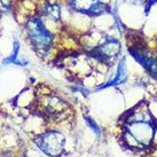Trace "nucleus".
I'll use <instances>...</instances> for the list:
<instances>
[{
	"label": "nucleus",
	"mask_w": 157,
	"mask_h": 157,
	"mask_svg": "<svg viewBox=\"0 0 157 157\" xmlns=\"http://www.w3.org/2000/svg\"><path fill=\"white\" fill-rule=\"evenodd\" d=\"M144 67L147 69L149 74L157 78V56H148Z\"/></svg>",
	"instance_id": "9"
},
{
	"label": "nucleus",
	"mask_w": 157,
	"mask_h": 157,
	"mask_svg": "<svg viewBox=\"0 0 157 157\" xmlns=\"http://www.w3.org/2000/svg\"><path fill=\"white\" fill-rule=\"evenodd\" d=\"M127 78V71H126V67H125V61L122 60L121 63L118 64L117 68V72H116V77L110 80L108 84L105 85H101L100 87L98 90H101V88H105V87H109V86H115V85H119V84H123Z\"/></svg>",
	"instance_id": "8"
},
{
	"label": "nucleus",
	"mask_w": 157,
	"mask_h": 157,
	"mask_svg": "<svg viewBox=\"0 0 157 157\" xmlns=\"http://www.w3.org/2000/svg\"><path fill=\"white\" fill-rule=\"evenodd\" d=\"M26 32L32 45L38 52H46L51 46L53 37L45 29L44 24L39 18H30L26 22Z\"/></svg>",
	"instance_id": "3"
},
{
	"label": "nucleus",
	"mask_w": 157,
	"mask_h": 157,
	"mask_svg": "<svg viewBox=\"0 0 157 157\" xmlns=\"http://www.w3.org/2000/svg\"><path fill=\"white\" fill-rule=\"evenodd\" d=\"M126 119L125 123L131 122H150L153 123V117L149 113L148 107L142 103V105L135 107L134 109H132L130 113H126Z\"/></svg>",
	"instance_id": "7"
},
{
	"label": "nucleus",
	"mask_w": 157,
	"mask_h": 157,
	"mask_svg": "<svg viewBox=\"0 0 157 157\" xmlns=\"http://www.w3.org/2000/svg\"><path fill=\"white\" fill-rule=\"evenodd\" d=\"M127 2H131V4H135V5H141L144 4L146 0H125Z\"/></svg>",
	"instance_id": "14"
},
{
	"label": "nucleus",
	"mask_w": 157,
	"mask_h": 157,
	"mask_svg": "<svg viewBox=\"0 0 157 157\" xmlns=\"http://www.w3.org/2000/svg\"><path fill=\"white\" fill-rule=\"evenodd\" d=\"M45 14L54 21L60 20V8L56 5H47L45 8Z\"/></svg>",
	"instance_id": "10"
},
{
	"label": "nucleus",
	"mask_w": 157,
	"mask_h": 157,
	"mask_svg": "<svg viewBox=\"0 0 157 157\" xmlns=\"http://www.w3.org/2000/svg\"><path fill=\"white\" fill-rule=\"evenodd\" d=\"M121 53V43L115 38H108L105 43H102L100 46L94 48L93 54L94 56L99 57L100 60L107 61L113 60Z\"/></svg>",
	"instance_id": "6"
},
{
	"label": "nucleus",
	"mask_w": 157,
	"mask_h": 157,
	"mask_svg": "<svg viewBox=\"0 0 157 157\" xmlns=\"http://www.w3.org/2000/svg\"><path fill=\"white\" fill-rule=\"evenodd\" d=\"M155 134L154 124L150 122H131L125 123V136L131 138L141 146H150Z\"/></svg>",
	"instance_id": "2"
},
{
	"label": "nucleus",
	"mask_w": 157,
	"mask_h": 157,
	"mask_svg": "<svg viewBox=\"0 0 157 157\" xmlns=\"http://www.w3.org/2000/svg\"><path fill=\"white\" fill-rule=\"evenodd\" d=\"M86 122H87V124L90 125V127H91L93 131L95 132L96 134H100V128H99V126L96 125V123L92 119V118L90 117H86Z\"/></svg>",
	"instance_id": "12"
},
{
	"label": "nucleus",
	"mask_w": 157,
	"mask_h": 157,
	"mask_svg": "<svg viewBox=\"0 0 157 157\" xmlns=\"http://www.w3.org/2000/svg\"><path fill=\"white\" fill-rule=\"evenodd\" d=\"M35 144L44 154L51 157H59L66 147V136L59 131H48L35 139Z\"/></svg>",
	"instance_id": "1"
},
{
	"label": "nucleus",
	"mask_w": 157,
	"mask_h": 157,
	"mask_svg": "<svg viewBox=\"0 0 157 157\" xmlns=\"http://www.w3.org/2000/svg\"><path fill=\"white\" fill-rule=\"evenodd\" d=\"M10 7V0H0V12H7Z\"/></svg>",
	"instance_id": "13"
},
{
	"label": "nucleus",
	"mask_w": 157,
	"mask_h": 157,
	"mask_svg": "<svg viewBox=\"0 0 157 157\" xmlns=\"http://www.w3.org/2000/svg\"><path fill=\"white\" fill-rule=\"evenodd\" d=\"M18 48H20V44H18V41H15L14 43V53L12 56H9L8 59H6L4 61V64H8V63H17L16 61V57H17V54H18Z\"/></svg>",
	"instance_id": "11"
},
{
	"label": "nucleus",
	"mask_w": 157,
	"mask_h": 157,
	"mask_svg": "<svg viewBox=\"0 0 157 157\" xmlns=\"http://www.w3.org/2000/svg\"><path fill=\"white\" fill-rule=\"evenodd\" d=\"M155 2H157V0H148V4H147V6H146V9H147V13L149 12V8L153 6Z\"/></svg>",
	"instance_id": "15"
},
{
	"label": "nucleus",
	"mask_w": 157,
	"mask_h": 157,
	"mask_svg": "<svg viewBox=\"0 0 157 157\" xmlns=\"http://www.w3.org/2000/svg\"><path fill=\"white\" fill-rule=\"evenodd\" d=\"M71 7L80 13L88 15H101L108 10V7L98 0H71Z\"/></svg>",
	"instance_id": "5"
},
{
	"label": "nucleus",
	"mask_w": 157,
	"mask_h": 157,
	"mask_svg": "<svg viewBox=\"0 0 157 157\" xmlns=\"http://www.w3.org/2000/svg\"><path fill=\"white\" fill-rule=\"evenodd\" d=\"M37 102L39 113L47 118H57L67 111V103L55 95H44Z\"/></svg>",
	"instance_id": "4"
}]
</instances>
